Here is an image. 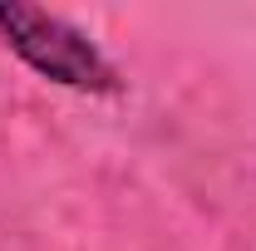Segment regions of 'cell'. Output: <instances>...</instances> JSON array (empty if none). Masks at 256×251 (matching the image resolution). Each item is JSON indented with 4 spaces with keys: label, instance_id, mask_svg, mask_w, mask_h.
<instances>
[{
    "label": "cell",
    "instance_id": "cell-1",
    "mask_svg": "<svg viewBox=\"0 0 256 251\" xmlns=\"http://www.w3.org/2000/svg\"><path fill=\"white\" fill-rule=\"evenodd\" d=\"M0 34H5V44L30 64L34 74L54 79L64 89L108 94V89L118 84L114 69H108V60H104L69 20L50 15V10H34V5L10 0V5H0Z\"/></svg>",
    "mask_w": 256,
    "mask_h": 251
}]
</instances>
